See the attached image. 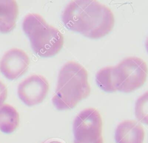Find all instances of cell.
Returning <instances> with one entry per match:
<instances>
[{"label":"cell","mask_w":148,"mask_h":143,"mask_svg":"<svg viewBox=\"0 0 148 143\" xmlns=\"http://www.w3.org/2000/svg\"><path fill=\"white\" fill-rule=\"evenodd\" d=\"M62 20L68 29L91 39L106 35L114 24V15L110 8L94 0L70 2L62 12Z\"/></svg>","instance_id":"cell-1"},{"label":"cell","mask_w":148,"mask_h":143,"mask_svg":"<svg viewBox=\"0 0 148 143\" xmlns=\"http://www.w3.org/2000/svg\"><path fill=\"white\" fill-rule=\"evenodd\" d=\"M135 114L139 122L148 125V91L137 99L135 106Z\"/></svg>","instance_id":"cell-12"},{"label":"cell","mask_w":148,"mask_h":143,"mask_svg":"<svg viewBox=\"0 0 148 143\" xmlns=\"http://www.w3.org/2000/svg\"><path fill=\"white\" fill-rule=\"evenodd\" d=\"M102 121L95 108H87L77 114L73 123L74 141L92 142L102 137Z\"/></svg>","instance_id":"cell-5"},{"label":"cell","mask_w":148,"mask_h":143,"mask_svg":"<svg viewBox=\"0 0 148 143\" xmlns=\"http://www.w3.org/2000/svg\"><path fill=\"white\" fill-rule=\"evenodd\" d=\"M23 28L29 39L32 49L40 57H52L63 46L64 36L61 32L49 25L39 14L27 15L23 22Z\"/></svg>","instance_id":"cell-3"},{"label":"cell","mask_w":148,"mask_h":143,"mask_svg":"<svg viewBox=\"0 0 148 143\" xmlns=\"http://www.w3.org/2000/svg\"><path fill=\"white\" fill-rule=\"evenodd\" d=\"M145 46H146V50L148 52V37H147L146 39V43H145Z\"/></svg>","instance_id":"cell-16"},{"label":"cell","mask_w":148,"mask_h":143,"mask_svg":"<svg viewBox=\"0 0 148 143\" xmlns=\"http://www.w3.org/2000/svg\"><path fill=\"white\" fill-rule=\"evenodd\" d=\"M95 81L98 86L106 92L117 91L114 76V67L107 66L101 69L95 75Z\"/></svg>","instance_id":"cell-11"},{"label":"cell","mask_w":148,"mask_h":143,"mask_svg":"<svg viewBox=\"0 0 148 143\" xmlns=\"http://www.w3.org/2000/svg\"><path fill=\"white\" fill-rule=\"evenodd\" d=\"M144 137L145 132L142 126L132 120L120 122L114 134L116 143H143Z\"/></svg>","instance_id":"cell-8"},{"label":"cell","mask_w":148,"mask_h":143,"mask_svg":"<svg viewBox=\"0 0 148 143\" xmlns=\"http://www.w3.org/2000/svg\"><path fill=\"white\" fill-rule=\"evenodd\" d=\"M8 95V90L5 85L0 81V107L3 104Z\"/></svg>","instance_id":"cell-13"},{"label":"cell","mask_w":148,"mask_h":143,"mask_svg":"<svg viewBox=\"0 0 148 143\" xmlns=\"http://www.w3.org/2000/svg\"><path fill=\"white\" fill-rule=\"evenodd\" d=\"M42 143H62V142L56 140H48L45 141Z\"/></svg>","instance_id":"cell-15"},{"label":"cell","mask_w":148,"mask_h":143,"mask_svg":"<svg viewBox=\"0 0 148 143\" xmlns=\"http://www.w3.org/2000/svg\"><path fill=\"white\" fill-rule=\"evenodd\" d=\"M74 143H83V142H77V141H74ZM87 143H103V138L102 137L99 138V139H98L97 140L94 141V142H87Z\"/></svg>","instance_id":"cell-14"},{"label":"cell","mask_w":148,"mask_h":143,"mask_svg":"<svg viewBox=\"0 0 148 143\" xmlns=\"http://www.w3.org/2000/svg\"><path fill=\"white\" fill-rule=\"evenodd\" d=\"M49 88L47 80L40 75L30 76L21 82L17 88L20 100L27 106L40 103L46 97Z\"/></svg>","instance_id":"cell-6"},{"label":"cell","mask_w":148,"mask_h":143,"mask_svg":"<svg viewBox=\"0 0 148 143\" xmlns=\"http://www.w3.org/2000/svg\"><path fill=\"white\" fill-rule=\"evenodd\" d=\"M86 70L79 63L70 61L61 69L52 103L58 110L75 107L90 93Z\"/></svg>","instance_id":"cell-2"},{"label":"cell","mask_w":148,"mask_h":143,"mask_svg":"<svg viewBox=\"0 0 148 143\" xmlns=\"http://www.w3.org/2000/svg\"><path fill=\"white\" fill-rule=\"evenodd\" d=\"M29 59L19 48H12L5 52L0 61V71L8 78L15 80L24 74L28 68Z\"/></svg>","instance_id":"cell-7"},{"label":"cell","mask_w":148,"mask_h":143,"mask_svg":"<svg viewBox=\"0 0 148 143\" xmlns=\"http://www.w3.org/2000/svg\"><path fill=\"white\" fill-rule=\"evenodd\" d=\"M148 69L146 62L138 57H128L114 66L117 91L129 93L144 84Z\"/></svg>","instance_id":"cell-4"},{"label":"cell","mask_w":148,"mask_h":143,"mask_svg":"<svg viewBox=\"0 0 148 143\" xmlns=\"http://www.w3.org/2000/svg\"><path fill=\"white\" fill-rule=\"evenodd\" d=\"M18 14L17 2L13 0H0V32L8 33L14 29Z\"/></svg>","instance_id":"cell-9"},{"label":"cell","mask_w":148,"mask_h":143,"mask_svg":"<svg viewBox=\"0 0 148 143\" xmlns=\"http://www.w3.org/2000/svg\"><path fill=\"white\" fill-rule=\"evenodd\" d=\"M19 114L17 110L8 104L0 107V130L5 133L13 132L19 125Z\"/></svg>","instance_id":"cell-10"}]
</instances>
